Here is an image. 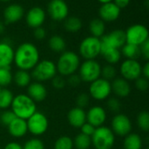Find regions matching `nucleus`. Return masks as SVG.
Returning a JSON list of instances; mask_svg holds the SVG:
<instances>
[{
    "instance_id": "nucleus-1",
    "label": "nucleus",
    "mask_w": 149,
    "mask_h": 149,
    "mask_svg": "<svg viewBox=\"0 0 149 149\" xmlns=\"http://www.w3.org/2000/svg\"><path fill=\"white\" fill-rule=\"evenodd\" d=\"M40 61V52L37 47L31 42L20 44L14 53L13 62L19 69L32 70Z\"/></svg>"
},
{
    "instance_id": "nucleus-2",
    "label": "nucleus",
    "mask_w": 149,
    "mask_h": 149,
    "mask_svg": "<svg viewBox=\"0 0 149 149\" xmlns=\"http://www.w3.org/2000/svg\"><path fill=\"white\" fill-rule=\"evenodd\" d=\"M80 64V57L77 53L73 51H64L57 61L56 69L59 74L64 77H68L77 73Z\"/></svg>"
},
{
    "instance_id": "nucleus-3",
    "label": "nucleus",
    "mask_w": 149,
    "mask_h": 149,
    "mask_svg": "<svg viewBox=\"0 0 149 149\" xmlns=\"http://www.w3.org/2000/svg\"><path fill=\"white\" fill-rule=\"evenodd\" d=\"M11 110L17 118L27 120L37 111L36 103L26 94H19L14 97Z\"/></svg>"
},
{
    "instance_id": "nucleus-4",
    "label": "nucleus",
    "mask_w": 149,
    "mask_h": 149,
    "mask_svg": "<svg viewBox=\"0 0 149 149\" xmlns=\"http://www.w3.org/2000/svg\"><path fill=\"white\" fill-rule=\"evenodd\" d=\"M91 143L95 149H111L115 143V134L111 128L102 125L96 128L91 136Z\"/></svg>"
},
{
    "instance_id": "nucleus-5",
    "label": "nucleus",
    "mask_w": 149,
    "mask_h": 149,
    "mask_svg": "<svg viewBox=\"0 0 149 149\" xmlns=\"http://www.w3.org/2000/svg\"><path fill=\"white\" fill-rule=\"evenodd\" d=\"M57 74L56 64L50 60L40 61L32 69V77L36 82H47L52 80Z\"/></svg>"
},
{
    "instance_id": "nucleus-6",
    "label": "nucleus",
    "mask_w": 149,
    "mask_h": 149,
    "mask_svg": "<svg viewBox=\"0 0 149 149\" xmlns=\"http://www.w3.org/2000/svg\"><path fill=\"white\" fill-rule=\"evenodd\" d=\"M102 67L96 60H85L80 64L78 74L82 82L91 84L101 77Z\"/></svg>"
},
{
    "instance_id": "nucleus-7",
    "label": "nucleus",
    "mask_w": 149,
    "mask_h": 149,
    "mask_svg": "<svg viewBox=\"0 0 149 149\" xmlns=\"http://www.w3.org/2000/svg\"><path fill=\"white\" fill-rule=\"evenodd\" d=\"M79 53L85 60H95L101 54L100 39L93 36L84 38L79 46Z\"/></svg>"
},
{
    "instance_id": "nucleus-8",
    "label": "nucleus",
    "mask_w": 149,
    "mask_h": 149,
    "mask_svg": "<svg viewBox=\"0 0 149 149\" xmlns=\"http://www.w3.org/2000/svg\"><path fill=\"white\" fill-rule=\"evenodd\" d=\"M125 33V42L140 47L149 39V30L142 24H134L127 28Z\"/></svg>"
},
{
    "instance_id": "nucleus-9",
    "label": "nucleus",
    "mask_w": 149,
    "mask_h": 149,
    "mask_svg": "<svg viewBox=\"0 0 149 149\" xmlns=\"http://www.w3.org/2000/svg\"><path fill=\"white\" fill-rule=\"evenodd\" d=\"M26 122L28 132L34 137L43 135L47 131L49 125L47 116L44 113L38 111L34 114H33L26 120Z\"/></svg>"
},
{
    "instance_id": "nucleus-10",
    "label": "nucleus",
    "mask_w": 149,
    "mask_h": 149,
    "mask_svg": "<svg viewBox=\"0 0 149 149\" xmlns=\"http://www.w3.org/2000/svg\"><path fill=\"white\" fill-rule=\"evenodd\" d=\"M111 93V82L100 77L97 80L90 84L89 94L90 97L97 101L107 99Z\"/></svg>"
},
{
    "instance_id": "nucleus-11",
    "label": "nucleus",
    "mask_w": 149,
    "mask_h": 149,
    "mask_svg": "<svg viewBox=\"0 0 149 149\" xmlns=\"http://www.w3.org/2000/svg\"><path fill=\"white\" fill-rule=\"evenodd\" d=\"M119 71L124 78L126 81H135L140 77L142 73V66L137 60L125 59L119 67Z\"/></svg>"
},
{
    "instance_id": "nucleus-12",
    "label": "nucleus",
    "mask_w": 149,
    "mask_h": 149,
    "mask_svg": "<svg viewBox=\"0 0 149 149\" xmlns=\"http://www.w3.org/2000/svg\"><path fill=\"white\" fill-rule=\"evenodd\" d=\"M111 131L119 137H125L132 131V122L130 118L122 113L116 114L111 119Z\"/></svg>"
},
{
    "instance_id": "nucleus-13",
    "label": "nucleus",
    "mask_w": 149,
    "mask_h": 149,
    "mask_svg": "<svg viewBox=\"0 0 149 149\" xmlns=\"http://www.w3.org/2000/svg\"><path fill=\"white\" fill-rule=\"evenodd\" d=\"M100 41H101V48L112 47V48L119 49L126 43L125 33L121 29L113 30L110 33L101 37Z\"/></svg>"
},
{
    "instance_id": "nucleus-14",
    "label": "nucleus",
    "mask_w": 149,
    "mask_h": 149,
    "mask_svg": "<svg viewBox=\"0 0 149 149\" xmlns=\"http://www.w3.org/2000/svg\"><path fill=\"white\" fill-rule=\"evenodd\" d=\"M47 12L54 21H62L68 18V6L64 0H51L47 6Z\"/></svg>"
},
{
    "instance_id": "nucleus-15",
    "label": "nucleus",
    "mask_w": 149,
    "mask_h": 149,
    "mask_svg": "<svg viewBox=\"0 0 149 149\" xmlns=\"http://www.w3.org/2000/svg\"><path fill=\"white\" fill-rule=\"evenodd\" d=\"M107 115L105 110L99 105L92 106L86 111V120L88 123L92 125L94 127L97 128L104 125L106 121Z\"/></svg>"
},
{
    "instance_id": "nucleus-16",
    "label": "nucleus",
    "mask_w": 149,
    "mask_h": 149,
    "mask_svg": "<svg viewBox=\"0 0 149 149\" xmlns=\"http://www.w3.org/2000/svg\"><path fill=\"white\" fill-rule=\"evenodd\" d=\"M46 20V13L41 7L35 6L31 8L26 16V22L31 28L40 27Z\"/></svg>"
},
{
    "instance_id": "nucleus-17",
    "label": "nucleus",
    "mask_w": 149,
    "mask_h": 149,
    "mask_svg": "<svg viewBox=\"0 0 149 149\" xmlns=\"http://www.w3.org/2000/svg\"><path fill=\"white\" fill-rule=\"evenodd\" d=\"M120 10L113 2L104 4L98 10L100 19L104 22H113L117 20L120 16Z\"/></svg>"
},
{
    "instance_id": "nucleus-18",
    "label": "nucleus",
    "mask_w": 149,
    "mask_h": 149,
    "mask_svg": "<svg viewBox=\"0 0 149 149\" xmlns=\"http://www.w3.org/2000/svg\"><path fill=\"white\" fill-rule=\"evenodd\" d=\"M68 122L74 128H81V126L87 122L86 111L84 109L79 107H74L68 112Z\"/></svg>"
},
{
    "instance_id": "nucleus-19",
    "label": "nucleus",
    "mask_w": 149,
    "mask_h": 149,
    "mask_svg": "<svg viewBox=\"0 0 149 149\" xmlns=\"http://www.w3.org/2000/svg\"><path fill=\"white\" fill-rule=\"evenodd\" d=\"M26 95L31 97L35 103L42 102L46 99L47 95V91L46 87L40 82H33L31 83L26 90Z\"/></svg>"
},
{
    "instance_id": "nucleus-20",
    "label": "nucleus",
    "mask_w": 149,
    "mask_h": 149,
    "mask_svg": "<svg viewBox=\"0 0 149 149\" xmlns=\"http://www.w3.org/2000/svg\"><path fill=\"white\" fill-rule=\"evenodd\" d=\"M8 132L10 135L13 138H22L26 136V134L28 132L27 128V122L25 119L16 118L8 126Z\"/></svg>"
},
{
    "instance_id": "nucleus-21",
    "label": "nucleus",
    "mask_w": 149,
    "mask_h": 149,
    "mask_svg": "<svg viewBox=\"0 0 149 149\" xmlns=\"http://www.w3.org/2000/svg\"><path fill=\"white\" fill-rule=\"evenodd\" d=\"M14 49L6 42H0V68L11 67L14 61Z\"/></svg>"
},
{
    "instance_id": "nucleus-22",
    "label": "nucleus",
    "mask_w": 149,
    "mask_h": 149,
    "mask_svg": "<svg viewBox=\"0 0 149 149\" xmlns=\"http://www.w3.org/2000/svg\"><path fill=\"white\" fill-rule=\"evenodd\" d=\"M23 15H24V8L18 4L8 6L4 12V18L6 21L9 24H13L19 21L22 19Z\"/></svg>"
},
{
    "instance_id": "nucleus-23",
    "label": "nucleus",
    "mask_w": 149,
    "mask_h": 149,
    "mask_svg": "<svg viewBox=\"0 0 149 149\" xmlns=\"http://www.w3.org/2000/svg\"><path fill=\"white\" fill-rule=\"evenodd\" d=\"M111 84V92H113L118 97H126L131 93V86L128 81L124 78H115Z\"/></svg>"
},
{
    "instance_id": "nucleus-24",
    "label": "nucleus",
    "mask_w": 149,
    "mask_h": 149,
    "mask_svg": "<svg viewBox=\"0 0 149 149\" xmlns=\"http://www.w3.org/2000/svg\"><path fill=\"white\" fill-rule=\"evenodd\" d=\"M32 76L28 71L19 69L13 74V82L19 88H27L31 84Z\"/></svg>"
},
{
    "instance_id": "nucleus-25",
    "label": "nucleus",
    "mask_w": 149,
    "mask_h": 149,
    "mask_svg": "<svg viewBox=\"0 0 149 149\" xmlns=\"http://www.w3.org/2000/svg\"><path fill=\"white\" fill-rule=\"evenodd\" d=\"M108 64L113 65L118 63L121 59V53L119 49L112 47H103L101 48V54Z\"/></svg>"
},
{
    "instance_id": "nucleus-26",
    "label": "nucleus",
    "mask_w": 149,
    "mask_h": 149,
    "mask_svg": "<svg viewBox=\"0 0 149 149\" xmlns=\"http://www.w3.org/2000/svg\"><path fill=\"white\" fill-rule=\"evenodd\" d=\"M89 29L91 33V36L100 39L104 35V32H105L104 22L100 19H94L91 21Z\"/></svg>"
},
{
    "instance_id": "nucleus-27",
    "label": "nucleus",
    "mask_w": 149,
    "mask_h": 149,
    "mask_svg": "<svg viewBox=\"0 0 149 149\" xmlns=\"http://www.w3.org/2000/svg\"><path fill=\"white\" fill-rule=\"evenodd\" d=\"M124 149H141L142 139L137 133H129L124 139Z\"/></svg>"
},
{
    "instance_id": "nucleus-28",
    "label": "nucleus",
    "mask_w": 149,
    "mask_h": 149,
    "mask_svg": "<svg viewBox=\"0 0 149 149\" xmlns=\"http://www.w3.org/2000/svg\"><path fill=\"white\" fill-rule=\"evenodd\" d=\"M49 48L55 53H63L66 48V41L60 35H53L48 40Z\"/></svg>"
},
{
    "instance_id": "nucleus-29",
    "label": "nucleus",
    "mask_w": 149,
    "mask_h": 149,
    "mask_svg": "<svg viewBox=\"0 0 149 149\" xmlns=\"http://www.w3.org/2000/svg\"><path fill=\"white\" fill-rule=\"evenodd\" d=\"M13 98L14 96L12 91L6 88H2L0 90V109L8 110L13 104Z\"/></svg>"
},
{
    "instance_id": "nucleus-30",
    "label": "nucleus",
    "mask_w": 149,
    "mask_h": 149,
    "mask_svg": "<svg viewBox=\"0 0 149 149\" xmlns=\"http://www.w3.org/2000/svg\"><path fill=\"white\" fill-rule=\"evenodd\" d=\"M73 142H74V147L76 149H89L92 145L91 137L87 136L82 132L78 133L74 137Z\"/></svg>"
},
{
    "instance_id": "nucleus-31",
    "label": "nucleus",
    "mask_w": 149,
    "mask_h": 149,
    "mask_svg": "<svg viewBox=\"0 0 149 149\" xmlns=\"http://www.w3.org/2000/svg\"><path fill=\"white\" fill-rule=\"evenodd\" d=\"M122 54L129 60H137L140 56V48L139 46L125 43L122 47Z\"/></svg>"
},
{
    "instance_id": "nucleus-32",
    "label": "nucleus",
    "mask_w": 149,
    "mask_h": 149,
    "mask_svg": "<svg viewBox=\"0 0 149 149\" xmlns=\"http://www.w3.org/2000/svg\"><path fill=\"white\" fill-rule=\"evenodd\" d=\"M82 21L78 17L71 16L68 17L64 21V27L69 33H77L82 28Z\"/></svg>"
},
{
    "instance_id": "nucleus-33",
    "label": "nucleus",
    "mask_w": 149,
    "mask_h": 149,
    "mask_svg": "<svg viewBox=\"0 0 149 149\" xmlns=\"http://www.w3.org/2000/svg\"><path fill=\"white\" fill-rule=\"evenodd\" d=\"M13 81V74L11 71V67L0 68V87L6 88Z\"/></svg>"
},
{
    "instance_id": "nucleus-34",
    "label": "nucleus",
    "mask_w": 149,
    "mask_h": 149,
    "mask_svg": "<svg viewBox=\"0 0 149 149\" xmlns=\"http://www.w3.org/2000/svg\"><path fill=\"white\" fill-rule=\"evenodd\" d=\"M54 149H74L73 139L67 135L61 136L55 140Z\"/></svg>"
},
{
    "instance_id": "nucleus-35",
    "label": "nucleus",
    "mask_w": 149,
    "mask_h": 149,
    "mask_svg": "<svg viewBox=\"0 0 149 149\" xmlns=\"http://www.w3.org/2000/svg\"><path fill=\"white\" fill-rule=\"evenodd\" d=\"M137 124L141 131H149V111H142L137 117Z\"/></svg>"
},
{
    "instance_id": "nucleus-36",
    "label": "nucleus",
    "mask_w": 149,
    "mask_h": 149,
    "mask_svg": "<svg viewBox=\"0 0 149 149\" xmlns=\"http://www.w3.org/2000/svg\"><path fill=\"white\" fill-rule=\"evenodd\" d=\"M117 76V69L113 65L107 64L104 66L101 69V77L102 78L107 80V81H111L116 78Z\"/></svg>"
},
{
    "instance_id": "nucleus-37",
    "label": "nucleus",
    "mask_w": 149,
    "mask_h": 149,
    "mask_svg": "<svg viewBox=\"0 0 149 149\" xmlns=\"http://www.w3.org/2000/svg\"><path fill=\"white\" fill-rule=\"evenodd\" d=\"M22 146L23 149H45V145L43 141L38 137L28 139Z\"/></svg>"
},
{
    "instance_id": "nucleus-38",
    "label": "nucleus",
    "mask_w": 149,
    "mask_h": 149,
    "mask_svg": "<svg viewBox=\"0 0 149 149\" xmlns=\"http://www.w3.org/2000/svg\"><path fill=\"white\" fill-rule=\"evenodd\" d=\"M17 117L12 110H4L0 114V123L2 125L8 126Z\"/></svg>"
},
{
    "instance_id": "nucleus-39",
    "label": "nucleus",
    "mask_w": 149,
    "mask_h": 149,
    "mask_svg": "<svg viewBox=\"0 0 149 149\" xmlns=\"http://www.w3.org/2000/svg\"><path fill=\"white\" fill-rule=\"evenodd\" d=\"M90 99H91V97H90L89 94H87V93L79 94L76 98L77 107H79V108H82V109H84V108L88 107L89 104H90Z\"/></svg>"
},
{
    "instance_id": "nucleus-40",
    "label": "nucleus",
    "mask_w": 149,
    "mask_h": 149,
    "mask_svg": "<svg viewBox=\"0 0 149 149\" xmlns=\"http://www.w3.org/2000/svg\"><path fill=\"white\" fill-rule=\"evenodd\" d=\"M134 85L136 87L137 90H139V91H146L149 89V81L147 79H146L145 77H139L138 79H136L134 81Z\"/></svg>"
},
{
    "instance_id": "nucleus-41",
    "label": "nucleus",
    "mask_w": 149,
    "mask_h": 149,
    "mask_svg": "<svg viewBox=\"0 0 149 149\" xmlns=\"http://www.w3.org/2000/svg\"><path fill=\"white\" fill-rule=\"evenodd\" d=\"M52 81V85L54 89L56 90H61L63 89L66 84H67V82H66V79L64 78V77L61 76V74H59V76H56L51 80Z\"/></svg>"
},
{
    "instance_id": "nucleus-42",
    "label": "nucleus",
    "mask_w": 149,
    "mask_h": 149,
    "mask_svg": "<svg viewBox=\"0 0 149 149\" xmlns=\"http://www.w3.org/2000/svg\"><path fill=\"white\" fill-rule=\"evenodd\" d=\"M107 107L112 112H118L121 108V104L119 100L116 97H111L107 101Z\"/></svg>"
},
{
    "instance_id": "nucleus-43",
    "label": "nucleus",
    "mask_w": 149,
    "mask_h": 149,
    "mask_svg": "<svg viewBox=\"0 0 149 149\" xmlns=\"http://www.w3.org/2000/svg\"><path fill=\"white\" fill-rule=\"evenodd\" d=\"M66 82H67V84H68L71 87H77L78 85H80L82 80L79 77V74H77L76 73V74H73L71 76L68 77Z\"/></svg>"
},
{
    "instance_id": "nucleus-44",
    "label": "nucleus",
    "mask_w": 149,
    "mask_h": 149,
    "mask_svg": "<svg viewBox=\"0 0 149 149\" xmlns=\"http://www.w3.org/2000/svg\"><path fill=\"white\" fill-rule=\"evenodd\" d=\"M80 129H81V132H82V133H84V134H85V135H87V136L91 137V136L93 135L95 130H96V127H94V126H93L92 125H91L90 123L86 122V123H84V124L81 126Z\"/></svg>"
},
{
    "instance_id": "nucleus-45",
    "label": "nucleus",
    "mask_w": 149,
    "mask_h": 149,
    "mask_svg": "<svg viewBox=\"0 0 149 149\" xmlns=\"http://www.w3.org/2000/svg\"><path fill=\"white\" fill-rule=\"evenodd\" d=\"M140 55H142L145 59L149 61V39H147L140 47Z\"/></svg>"
},
{
    "instance_id": "nucleus-46",
    "label": "nucleus",
    "mask_w": 149,
    "mask_h": 149,
    "mask_svg": "<svg viewBox=\"0 0 149 149\" xmlns=\"http://www.w3.org/2000/svg\"><path fill=\"white\" fill-rule=\"evenodd\" d=\"M46 35H47V33H46V30L43 28V27H37L33 30V36L36 40H41L43 39L46 38Z\"/></svg>"
},
{
    "instance_id": "nucleus-47",
    "label": "nucleus",
    "mask_w": 149,
    "mask_h": 149,
    "mask_svg": "<svg viewBox=\"0 0 149 149\" xmlns=\"http://www.w3.org/2000/svg\"><path fill=\"white\" fill-rule=\"evenodd\" d=\"M4 149H23V146H22V145H20L18 142L11 141L5 146Z\"/></svg>"
},
{
    "instance_id": "nucleus-48",
    "label": "nucleus",
    "mask_w": 149,
    "mask_h": 149,
    "mask_svg": "<svg viewBox=\"0 0 149 149\" xmlns=\"http://www.w3.org/2000/svg\"><path fill=\"white\" fill-rule=\"evenodd\" d=\"M131 0H113V3L119 8H125L128 6V5L130 4Z\"/></svg>"
},
{
    "instance_id": "nucleus-49",
    "label": "nucleus",
    "mask_w": 149,
    "mask_h": 149,
    "mask_svg": "<svg viewBox=\"0 0 149 149\" xmlns=\"http://www.w3.org/2000/svg\"><path fill=\"white\" fill-rule=\"evenodd\" d=\"M141 74H143V77H145L146 79L149 81V61L142 67Z\"/></svg>"
},
{
    "instance_id": "nucleus-50",
    "label": "nucleus",
    "mask_w": 149,
    "mask_h": 149,
    "mask_svg": "<svg viewBox=\"0 0 149 149\" xmlns=\"http://www.w3.org/2000/svg\"><path fill=\"white\" fill-rule=\"evenodd\" d=\"M5 25L3 24V22H1L0 21V34H2V33H4V32H5Z\"/></svg>"
},
{
    "instance_id": "nucleus-51",
    "label": "nucleus",
    "mask_w": 149,
    "mask_h": 149,
    "mask_svg": "<svg viewBox=\"0 0 149 149\" xmlns=\"http://www.w3.org/2000/svg\"><path fill=\"white\" fill-rule=\"evenodd\" d=\"M98 2H100L102 5H104V4H107V3H111V2H112L113 0H97Z\"/></svg>"
},
{
    "instance_id": "nucleus-52",
    "label": "nucleus",
    "mask_w": 149,
    "mask_h": 149,
    "mask_svg": "<svg viewBox=\"0 0 149 149\" xmlns=\"http://www.w3.org/2000/svg\"><path fill=\"white\" fill-rule=\"evenodd\" d=\"M0 1H2V2H8V1H10V0H0Z\"/></svg>"
},
{
    "instance_id": "nucleus-53",
    "label": "nucleus",
    "mask_w": 149,
    "mask_h": 149,
    "mask_svg": "<svg viewBox=\"0 0 149 149\" xmlns=\"http://www.w3.org/2000/svg\"><path fill=\"white\" fill-rule=\"evenodd\" d=\"M146 149H149V146H148V147H146Z\"/></svg>"
},
{
    "instance_id": "nucleus-54",
    "label": "nucleus",
    "mask_w": 149,
    "mask_h": 149,
    "mask_svg": "<svg viewBox=\"0 0 149 149\" xmlns=\"http://www.w3.org/2000/svg\"><path fill=\"white\" fill-rule=\"evenodd\" d=\"M1 89H2V88H1V87H0V90H1Z\"/></svg>"
},
{
    "instance_id": "nucleus-55",
    "label": "nucleus",
    "mask_w": 149,
    "mask_h": 149,
    "mask_svg": "<svg viewBox=\"0 0 149 149\" xmlns=\"http://www.w3.org/2000/svg\"><path fill=\"white\" fill-rule=\"evenodd\" d=\"M0 149H1V148H0Z\"/></svg>"
}]
</instances>
